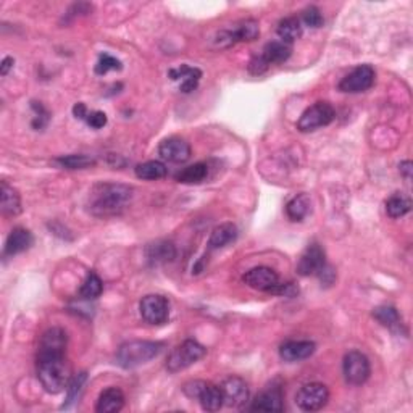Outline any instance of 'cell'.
<instances>
[{"instance_id": "6da1fadb", "label": "cell", "mask_w": 413, "mask_h": 413, "mask_svg": "<svg viewBox=\"0 0 413 413\" xmlns=\"http://www.w3.org/2000/svg\"><path fill=\"white\" fill-rule=\"evenodd\" d=\"M133 189L125 184H114V182H102L94 186L89 197V210L92 215L100 218L115 217L120 215L131 202Z\"/></svg>"}, {"instance_id": "7a4b0ae2", "label": "cell", "mask_w": 413, "mask_h": 413, "mask_svg": "<svg viewBox=\"0 0 413 413\" xmlns=\"http://www.w3.org/2000/svg\"><path fill=\"white\" fill-rule=\"evenodd\" d=\"M37 378L49 394H59L70 383V365L67 352H39L37 354Z\"/></svg>"}, {"instance_id": "3957f363", "label": "cell", "mask_w": 413, "mask_h": 413, "mask_svg": "<svg viewBox=\"0 0 413 413\" xmlns=\"http://www.w3.org/2000/svg\"><path fill=\"white\" fill-rule=\"evenodd\" d=\"M163 349H165V344H163V342H155V341L125 342L123 346H120L118 352H116V363L125 370L140 367V365L149 363V361L153 360L155 357L160 355Z\"/></svg>"}, {"instance_id": "277c9868", "label": "cell", "mask_w": 413, "mask_h": 413, "mask_svg": "<svg viewBox=\"0 0 413 413\" xmlns=\"http://www.w3.org/2000/svg\"><path fill=\"white\" fill-rule=\"evenodd\" d=\"M182 392L200 403L205 412H218L224 405L222 388L206 381H189L182 386Z\"/></svg>"}, {"instance_id": "5b68a950", "label": "cell", "mask_w": 413, "mask_h": 413, "mask_svg": "<svg viewBox=\"0 0 413 413\" xmlns=\"http://www.w3.org/2000/svg\"><path fill=\"white\" fill-rule=\"evenodd\" d=\"M206 349L204 346L194 339H187L170 352L167 360V370L170 373L182 372V370L189 368L191 365L197 363L200 359H204Z\"/></svg>"}, {"instance_id": "8992f818", "label": "cell", "mask_w": 413, "mask_h": 413, "mask_svg": "<svg viewBox=\"0 0 413 413\" xmlns=\"http://www.w3.org/2000/svg\"><path fill=\"white\" fill-rule=\"evenodd\" d=\"M336 118V112L330 102H317L300 115L297 129L300 133H312L318 128L328 126Z\"/></svg>"}, {"instance_id": "52a82bcc", "label": "cell", "mask_w": 413, "mask_h": 413, "mask_svg": "<svg viewBox=\"0 0 413 413\" xmlns=\"http://www.w3.org/2000/svg\"><path fill=\"white\" fill-rule=\"evenodd\" d=\"M342 372H344L346 381L350 386H361L368 381L370 374H372V365H370L367 355L359 350H352L344 357Z\"/></svg>"}, {"instance_id": "ba28073f", "label": "cell", "mask_w": 413, "mask_h": 413, "mask_svg": "<svg viewBox=\"0 0 413 413\" xmlns=\"http://www.w3.org/2000/svg\"><path fill=\"white\" fill-rule=\"evenodd\" d=\"M258 36H260L258 23L255 20H246L231 28V30L220 31L217 34V39H215V44L222 47V49H226V47H231L237 44V42L255 41Z\"/></svg>"}, {"instance_id": "9c48e42d", "label": "cell", "mask_w": 413, "mask_h": 413, "mask_svg": "<svg viewBox=\"0 0 413 413\" xmlns=\"http://www.w3.org/2000/svg\"><path fill=\"white\" fill-rule=\"evenodd\" d=\"M330 401V391L325 384L321 383H308L299 389L295 396V403L304 412H317L321 410Z\"/></svg>"}, {"instance_id": "30bf717a", "label": "cell", "mask_w": 413, "mask_h": 413, "mask_svg": "<svg viewBox=\"0 0 413 413\" xmlns=\"http://www.w3.org/2000/svg\"><path fill=\"white\" fill-rule=\"evenodd\" d=\"M139 312L149 325H163L170 317V305L163 295L149 294L140 300Z\"/></svg>"}, {"instance_id": "8fae6325", "label": "cell", "mask_w": 413, "mask_h": 413, "mask_svg": "<svg viewBox=\"0 0 413 413\" xmlns=\"http://www.w3.org/2000/svg\"><path fill=\"white\" fill-rule=\"evenodd\" d=\"M326 255L320 244H308L302 255L299 258L297 273L300 276H318L325 270Z\"/></svg>"}, {"instance_id": "7c38bea8", "label": "cell", "mask_w": 413, "mask_h": 413, "mask_svg": "<svg viewBox=\"0 0 413 413\" xmlns=\"http://www.w3.org/2000/svg\"><path fill=\"white\" fill-rule=\"evenodd\" d=\"M374 84V70L370 65H360L354 72L342 78L339 91L349 94H359L368 91Z\"/></svg>"}, {"instance_id": "4fadbf2b", "label": "cell", "mask_w": 413, "mask_h": 413, "mask_svg": "<svg viewBox=\"0 0 413 413\" xmlns=\"http://www.w3.org/2000/svg\"><path fill=\"white\" fill-rule=\"evenodd\" d=\"M242 281L248 288L262 290V293H273V289L279 284V276L270 266H255L248 270L242 276Z\"/></svg>"}, {"instance_id": "5bb4252c", "label": "cell", "mask_w": 413, "mask_h": 413, "mask_svg": "<svg viewBox=\"0 0 413 413\" xmlns=\"http://www.w3.org/2000/svg\"><path fill=\"white\" fill-rule=\"evenodd\" d=\"M224 405L233 408H241L248 401V386L242 378L229 377L222 384Z\"/></svg>"}, {"instance_id": "9a60e30c", "label": "cell", "mask_w": 413, "mask_h": 413, "mask_svg": "<svg viewBox=\"0 0 413 413\" xmlns=\"http://www.w3.org/2000/svg\"><path fill=\"white\" fill-rule=\"evenodd\" d=\"M284 394L278 384L265 389L251 405L252 412H283L284 410Z\"/></svg>"}, {"instance_id": "2e32d148", "label": "cell", "mask_w": 413, "mask_h": 413, "mask_svg": "<svg viewBox=\"0 0 413 413\" xmlns=\"http://www.w3.org/2000/svg\"><path fill=\"white\" fill-rule=\"evenodd\" d=\"M158 153L163 160L171 163H184L191 158V145L181 138H168L158 147Z\"/></svg>"}, {"instance_id": "e0dca14e", "label": "cell", "mask_w": 413, "mask_h": 413, "mask_svg": "<svg viewBox=\"0 0 413 413\" xmlns=\"http://www.w3.org/2000/svg\"><path fill=\"white\" fill-rule=\"evenodd\" d=\"M317 344L313 341H289L284 342L279 349V357L288 363L307 360L315 354Z\"/></svg>"}, {"instance_id": "ac0fdd59", "label": "cell", "mask_w": 413, "mask_h": 413, "mask_svg": "<svg viewBox=\"0 0 413 413\" xmlns=\"http://www.w3.org/2000/svg\"><path fill=\"white\" fill-rule=\"evenodd\" d=\"M34 242L31 231H28L25 228H15L13 231L8 234L6 241V248H3V255L6 257H13L18 253L28 251Z\"/></svg>"}, {"instance_id": "d6986e66", "label": "cell", "mask_w": 413, "mask_h": 413, "mask_svg": "<svg viewBox=\"0 0 413 413\" xmlns=\"http://www.w3.org/2000/svg\"><path fill=\"white\" fill-rule=\"evenodd\" d=\"M168 76H170L173 81H178L180 79L181 86L180 89L184 94H189L194 91L199 84L200 78H202V72L199 68L194 67H187V65H182L180 68H173L168 72Z\"/></svg>"}, {"instance_id": "ffe728a7", "label": "cell", "mask_w": 413, "mask_h": 413, "mask_svg": "<svg viewBox=\"0 0 413 413\" xmlns=\"http://www.w3.org/2000/svg\"><path fill=\"white\" fill-rule=\"evenodd\" d=\"M0 210L6 217H17L21 213V197L15 187L2 181L0 186Z\"/></svg>"}, {"instance_id": "44dd1931", "label": "cell", "mask_w": 413, "mask_h": 413, "mask_svg": "<svg viewBox=\"0 0 413 413\" xmlns=\"http://www.w3.org/2000/svg\"><path fill=\"white\" fill-rule=\"evenodd\" d=\"M125 407V394L120 388H109L98 396L96 410L98 413H116Z\"/></svg>"}, {"instance_id": "7402d4cb", "label": "cell", "mask_w": 413, "mask_h": 413, "mask_svg": "<svg viewBox=\"0 0 413 413\" xmlns=\"http://www.w3.org/2000/svg\"><path fill=\"white\" fill-rule=\"evenodd\" d=\"M237 239V228L233 223H222L213 228L209 239V251H218L233 244Z\"/></svg>"}, {"instance_id": "603a6c76", "label": "cell", "mask_w": 413, "mask_h": 413, "mask_svg": "<svg viewBox=\"0 0 413 413\" xmlns=\"http://www.w3.org/2000/svg\"><path fill=\"white\" fill-rule=\"evenodd\" d=\"M68 337L62 328H50L41 337L39 352H67Z\"/></svg>"}, {"instance_id": "cb8c5ba5", "label": "cell", "mask_w": 413, "mask_h": 413, "mask_svg": "<svg viewBox=\"0 0 413 413\" xmlns=\"http://www.w3.org/2000/svg\"><path fill=\"white\" fill-rule=\"evenodd\" d=\"M176 257V248L170 241H158L147 247V258L152 265H162L173 262Z\"/></svg>"}, {"instance_id": "d4e9b609", "label": "cell", "mask_w": 413, "mask_h": 413, "mask_svg": "<svg viewBox=\"0 0 413 413\" xmlns=\"http://www.w3.org/2000/svg\"><path fill=\"white\" fill-rule=\"evenodd\" d=\"M290 54H293V45L286 44L283 41H271L264 47V52L260 55L266 63L273 65L284 63L290 57Z\"/></svg>"}, {"instance_id": "484cf974", "label": "cell", "mask_w": 413, "mask_h": 413, "mask_svg": "<svg viewBox=\"0 0 413 413\" xmlns=\"http://www.w3.org/2000/svg\"><path fill=\"white\" fill-rule=\"evenodd\" d=\"M373 317L381 323L384 328L391 331H401L403 328L402 318L399 315L397 308L391 307V305H381V307H377L373 310Z\"/></svg>"}, {"instance_id": "4316f807", "label": "cell", "mask_w": 413, "mask_h": 413, "mask_svg": "<svg viewBox=\"0 0 413 413\" xmlns=\"http://www.w3.org/2000/svg\"><path fill=\"white\" fill-rule=\"evenodd\" d=\"M276 32H278L279 41L293 45L294 42L300 39V36H302V23H300L299 18L295 17L284 18V20L279 21Z\"/></svg>"}, {"instance_id": "83f0119b", "label": "cell", "mask_w": 413, "mask_h": 413, "mask_svg": "<svg viewBox=\"0 0 413 413\" xmlns=\"http://www.w3.org/2000/svg\"><path fill=\"white\" fill-rule=\"evenodd\" d=\"M136 176L140 178V180L145 181H155V180H162V178L167 176V167L165 163L158 162V160H150L145 163H140V165L136 167Z\"/></svg>"}, {"instance_id": "f1b7e54d", "label": "cell", "mask_w": 413, "mask_h": 413, "mask_svg": "<svg viewBox=\"0 0 413 413\" xmlns=\"http://www.w3.org/2000/svg\"><path fill=\"white\" fill-rule=\"evenodd\" d=\"M310 212V197L307 194L295 195L286 205V213L293 222H302Z\"/></svg>"}, {"instance_id": "f546056e", "label": "cell", "mask_w": 413, "mask_h": 413, "mask_svg": "<svg viewBox=\"0 0 413 413\" xmlns=\"http://www.w3.org/2000/svg\"><path fill=\"white\" fill-rule=\"evenodd\" d=\"M206 176H209V167L205 163H195L178 173L176 181L182 184H199Z\"/></svg>"}, {"instance_id": "4dcf8cb0", "label": "cell", "mask_w": 413, "mask_h": 413, "mask_svg": "<svg viewBox=\"0 0 413 413\" xmlns=\"http://www.w3.org/2000/svg\"><path fill=\"white\" fill-rule=\"evenodd\" d=\"M410 210H412V200L408 199L407 195L401 194V192L391 195L386 202V212L391 218L405 217Z\"/></svg>"}, {"instance_id": "1f68e13d", "label": "cell", "mask_w": 413, "mask_h": 413, "mask_svg": "<svg viewBox=\"0 0 413 413\" xmlns=\"http://www.w3.org/2000/svg\"><path fill=\"white\" fill-rule=\"evenodd\" d=\"M102 290H103L102 279L98 278L97 273L89 271L86 279H84V283L81 286V289H79V297L84 300H94L102 294Z\"/></svg>"}, {"instance_id": "d6a6232c", "label": "cell", "mask_w": 413, "mask_h": 413, "mask_svg": "<svg viewBox=\"0 0 413 413\" xmlns=\"http://www.w3.org/2000/svg\"><path fill=\"white\" fill-rule=\"evenodd\" d=\"M55 162L62 168H67V170H84V168L96 165V160L92 157L83 153L65 155V157H59Z\"/></svg>"}, {"instance_id": "836d02e7", "label": "cell", "mask_w": 413, "mask_h": 413, "mask_svg": "<svg viewBox=\"0 0 413 413\" xmlns=\"http://www.w3.org/2000/svg\"><path fill=\"white\" fill-rule=\"evenodd\" d=\"M86 381H87V373L86 372L74 374V377L70 379V383L67 386V402L63 403L62 408H70V407H72V403H74L78 401L79 394H81Z\"/></svg>"}, {"instance_id": "e575fe53", "label": "cell", "mask_w": 413, "mask_h": 413, "mask_svg": "<svg viewBox=\"0 0 413 413\" xmlns=\"http://www.w3.org/2000/svg\"><path fill=\"white\" fill-rule=\"evenodd\" d=\"M123 68V63L118 59H115L114 55L102 52L98 54V62L96 65V73L97 74H107L109 72H120Z\"/></svg>"}, {"instance_id": "d590c367", "label": "cell", "mask_w": 413, "mask_h": 413, "mask_svg": "<svg viewBox=\"0 0 413 413\" xmlns=\"http://www.w3.org/2000/svg\"><path fill=\"white\" fill-rule=\"evenodd\" d=\"M302 21L307 25L308 28H321L323 23H325V20H323V15L321 12L318 10L317 7H307L305 10L302 12Z\"/></svg>"}, {"instance_id": "8d00e7d4", "label": "cell", "mask_w": 413, "mask_h": 413, "mask_svg": "<svg viewBox=\"0 0 413 413\" xmlns=\"http://www.w3.org/2000/svg\"><path fill=\"white\" fill-rule=\"evenodd\" d=\"M31 107H32V110H34V114H36L34 120H32V128L37 129V131L45 128V126L49 125V121H50L49 112H47L44 107L41 105V102H32Z\"/></svg>"}, {"instance_id": "74e56055", "label": "cell", "mask_w": 413, "mask_h": 413, "mask_svg": "<svg viewBox=\"0 0 413 413\" xmlns=\"http://www.w3.org/2000/svg\"><path fill=\"white\" fill-rule=\"evenodd\" d=\"M86 123L91 126L92 129H100L107 125V115L103 112H89L86 116Z\"/></svg>"}, {"instance_id": "f35d334b", "label": "cell", "mask_w": 413, "mask_h": 413, "mask_svg": "<svg viewBox=\"0 0 413 413\" xmlns=\"http://www.w3.org/2000/svg\"><path fill=\"white\" fill-rule=\"evenodd\" d=\"M268 67L270 65L262 59V55H257V57H253L251 63H248V72L252 74H264L266 70H268Z\"/></svg>"}, {"instance_id": "ab89813d", "label": "cell", "mask_w": 413, "mask_h": 413, "mask_svg": "<svg viewBox=\"0 0 413 413\" xmlns=\"http://www.w3.org/2000/svg\"><path fill=\"white\" fill-rule=\"evenodd\" d=\"M87 107L84 105L83 102H79V103H76V105L73 107V115L76 116V118H79V120H86V116H87Z\"/></svg>"}, {"instance_id": "60d3db41", "label": "cell", "mask_w": 413, "mask_h": 413, "mask_svg": "<svg viewBox=\"0 0 413 413\" xmlns=\"http://www.w3.org/2000/svg\"><path fill=\"white\" fill-rule=\"evenodd\" d=\"M13 63H15V60H13L12 57L3 59L2 65H0V74H2V76H7L8 72L13 68Z\"/></svg>"}, {"instance_id": "b9f144b4", "label": "cell", "mask_w": 413, "mask_h": 413, "mask_svg": "<svg viewBox=\"0 0 413 413\" xmlns=\"http://www.w3.org/2000/svg\"><path fill=\"white\" fill-rule=\"evenodd\" d=\"M401 173L403 176L407 178V180H410V175H412V162H402L401 163Z\"/></svg>"}]
</instances>
